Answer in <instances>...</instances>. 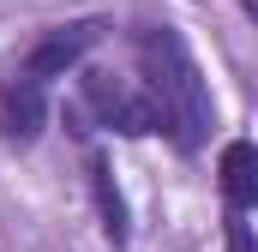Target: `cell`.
Here are the masks:
<instances>
[{"mask_svg": "<svg viewBox=\"0 0 258 252\" xmlns=\"http://www.w3.org/2000/svg\"><path fill=\"white\" fill-rule=\"evenodd\" d=\"M138 66H144V90L156 96L162 126L174 132V144L180 150H198L210 138V126H216V102H210V84L198 72L192 48L180 42V30L150 24L138 36Z\"/></svg>", "mask_w": 258, "mask_h": 252, "instance_id": "cell-1", "label": "cell"}, {"mask_svg": "<svg viewBox=\"0 0 258 252\" xmlns=\"http://www.w3.org/2000/svg\"><path fill=\"white\" fill-rule=\"evenodd\" d=\"M84 96H90V108L114 126V132H132V138H144V132H168V126H162V108H156V96H150V90L132 96L114 72H84Z\"/></svg>", "mask_w": 258, "mask_h": 252, "instance_id": "cell-2", "label": "cell"}, {"mask_svg": "<svg viewBox=\"0 0 258 252\" xmlns=\"http://www.w3.org/2000/svg\"><path fill=\"white\" fill-rule=\"evenodd\" d=\"M102 18H78V24H60V30H48L30 54H24V66H18V78H30V84H48V78H66L72 66L84 60L96 42H102Z\"/></svg>", "mask_w": 258, "mask_h": 252, "instance_id": "cell-3", "label": "cell"}, {"mask_svg": "<svg viewBox=\"0 0 258 252\" xmlns=\"http://www.w3.org/2000/svg\"><path fill=\"white\" fill-rule=\"evenodd\" d=\"M216 174H222V198H228L234 210H252V204H258V144H252V138L222 144Z\"/></svg>", "mask_w": 258, "mask_h": 252, "instance_id": "cell-4", "label": "cell"}, {"mask_svg": "<svg viewBox=\"0 0 258 252\" xmlns=\"http://www.w3.org/2000/svg\"><path fill=\"white\" fill-rule=\"evenodd\" d=\"M90 198H96V216H102V234L114 240V246H126V198L114 186V174H108V156L102 150H90Z\"/></svg>", "mask_w": 258, "mask_h": 252, "instance_id": "cell-5", "label": "cell"}, {"mask_svg": "<svg viewBox=\"0 0 258 252\" xmlns=\"http://www.w3.org/2000/svg\"><path fill=\"white\" fill-rule=\"evenodd\" d=\"M36 126H42V84L18 78V84L0 96V132H6V138H30Z\"/></svg>", "mask_w": 258, "mask_h": 252, "instance_id": "cell-6", "label": "cell"}, {"mask_svg": "<svg viewBox=\"0 0 258 252\" xmlns=\"http://www.w3.org/2000/svg\"><path fill=\"white\" fill-rule=\"evenodd\" d=\"M228 252H258V240H252V228H246L240 216H228Z\"/></svg>", "mask_w": 258, "mask_h": 252, "instance_id": "cell-7", "label": "cell"}, {"mask_svg": "<svg viewBox=\"0 0 258 252\" xmlns=\"http://www.w3.org/2000/svg\"><path fill=\"white\" fill-rule=\"evenodd\" d=\"M240 12H246V18H252V24H258V0H240Z\"/></svg>", "mask_w": 258, "mask_h": 252, "instance_id": "cell-8", "label": "cell"}]
</instances>
